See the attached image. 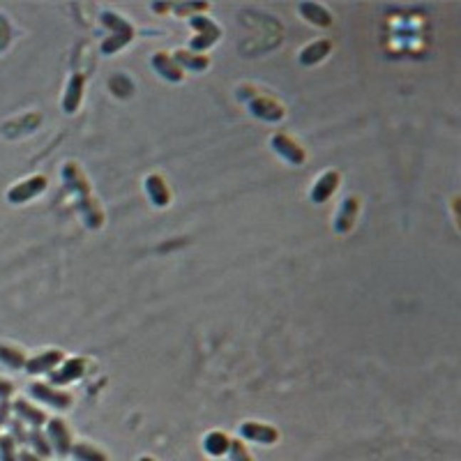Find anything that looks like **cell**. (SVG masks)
I'll use <instances>...</instances> for the list:
<instances>
[{
	"mask_svg": "<svg viewBox=\"0 0 461 461\" xmlns=\"http://www.w3.org/2000/svg\"><path fill=\"white\" fill-rule=\"evenodd\" d=\"M63 180H65V187L74 194V205L81 212L86 227L93 231H100L104 227V210L93 196V187L88 182L83 169L76 162H67L63 166Z\"/></svg>",
	"mask_w": 461,
	"mask_h": 461,
	"instance_id": "1",
	"label": "cell"
},
{
	"mask_svg": "<svg viewBox=\"0 0 461 461\" xmlns=\"http://www.w3.org/2000/svg\"><path fill=\"white\" fill-rule=\"evenodd\" d=\"M100 21L111 31V37L104 39V42H102V53H104V56L118 53L127 42H132V37H134V26H132L130 21H125L123 16H118V14H113V12H102Z\"/></svg>",
	"mask_w": 461,
	"mask_h": 461,
	"instance_id": "2",
	"label": "cell"
},
{
	"mask_svg": "<svg viewBox=\"0 0 461 461\" xmlns=\"http://www.w3.org/2000/svg\"><path fill=\"white\" fill-rule=\"evenodd\" d=\"M44 434L48 438V445H51L53 455H58L61 459L70 457V450L74 445V440H72V429L63 418H48Z\"/></svg>",
	"mask_w": 461,
	"mask_h": 461,
	"instance_id": "3",
	"label": "cell"
},
{
	"mask_svg": "<svg viewBox=\"0 0 461 461\" xmlns=\"http://www.w3.org/2000/svg\"><path fill=\"white\" fill-rule=\"evenodd\" d=\"M244 102H247L249 113L263 123H279V120H284V115H286L284 104L279 100H274V97H268V95H261V93L252 95Z\"/></svg>",
	"mask_w": 461,
	"mask_h": 461,
	"instance_id": "4",
	"label": "cell"
},
{
	"mask_svg": "<svg viewBox=\"0 0 461 461\" xmlns=\"http://www.w3.org/2000/svg\"><path fill=\"white\" fill-rule=\"evenodd\" d=\"M270 148L277 152L284 162H289L291 166H302L307 162V150L302 148L293 136L284 134V132H277V134L270 136Z\"/></svg>",
	"mask_w": 461,
	"mask_h": 461,
	"instance_id": "5",
	"label": "cell"
},
{
	"mask_svg": "<svg viewBox=\"0 0 461 461\" xmlns=\"http://www.w3.org/2000/svg\"><path fill=\"white\" fill-rule=\"evenodd\" d=\"M46 187H48L46 175H31V178L16 182L14 187L7 192V201L14 203V205H24L28 201L37 199L39 194H44Z\"/></svg>",
	"mask_w": 461,
	"mask_h": 461,
	"instance_id": "6",
	"label": "cell"
},
{
	"mask_svg": "<svg viewBox=\"0 0 461 461\" xmlns=\"http://www.w3.org/2000/svg\"><path fill=\"white\" fill-rule=\"evenodd\" d=\"M86 367H88V360L86 358H65L61 365H58L51 371V385L53 388H63V385H70L74 380L83 378L86 374Z\"/></svg>",
	"mask_w": 461,
	"mask_h": 461,
	"instance_id": "7",
	"label": "cell"
},
{
	"mask_svg": "<svg viewBox=\"0 0 461 461\" xmlns=\"http://www.w3.org/2000/svg\"><path fill=\"white\" fill-rule=\"evenodd\" d=\"M31 395L42 401V404L51 406L56 410H67L72 406V395L65 390H58L51 383H31Z\"/></svg>",
	"mask_w": 461,
	"mask_h": 461,
	"instance_id": "8",
	"label": "cell"
},
{
	"mask_svg": "<svg viewBox=\"0 0 461 461\" xmlns=\"http://www.w3.org/2000/svg\"><path fill=\"white\" fill-rule=\"evenodd\" d=\"M240 438L244 440H252V443H259V445H274L279 443V429L272 427V425H266V423H242L240 429H238Z\"/></svg>",
	"mask_w": 461,
	"mask_h": 461,
	"instance_id": "9",
	"label": "cell"
},
{
	"mask_svg": "<svg viewBox=\"0 0 461 461\" xmlns=\"http://www.w3.org/2000/svg\"><path fill=\"white\" fill-rule=\"evenodd\" d=\"M65 360V353L61 348H51V351H44V353H39V356L35 358H28L26 360V371L31 376H39V374H51V371L61 365V362Z\"/></svg>",
	"mask_w": 461,
	"mask_h": 461,
	"instance_id": "10",
	"label": "cell"
},
{
	"mask_svg": "<svg viewBox=\"0 0 461 461\" xmlns=\"http://www.w3.org/2000/svg\"><path fill=\"white\" fill-rule=\"evenodd\" d=\"M339 185H341L339 171H326L316 182H314V187H311V192H309L311 203H316V205L328 203V201L332 199V194H335V192L339 190Z\"/></svg>",
	"mask_w": 461,
	"mask_h": 461,
	"instance_id": "11",
	"label": "cell"
},
{
	"mask_svg": "<svg viewBox=\"0 0 461 461\" xmlns=\"http://www.w3.org/2000/svg\"><path fill=\"white\" fill-rule=\"evenodd\" d=\"M150 65H152V70L169 83H180L185 78V72L178 67V63L171 58V53H166V51H157L150 58Z\"/></svg>",
	"mask_w": 461,
	"mask_h": 461,
	"instance_id": "12",
	"label": "cell"
},
{
	"mask_svg": "<svg viewBox=\"0 0 461 461\" xmlns=\"http://www.w3.org/2000/svg\"><path fill=\"white\" fill-rule=\"evenodd\" d=\"M12 410L24 425H31L33 429H39V427H44L48 423V415L44 413V410L37 408L35 404H31L28 399H16L12 404Z\"/></svg>",
	"mask_w": 461,
	"mask_h": 461,
	"instance_id": "13",
	"label": "cell"
},
{
	"mask_svg": "<svg viewBox=\"0 0 461 461\" xmlns=\"http://www.w3.org/2000/svg\"><path fill=\"white\" fill-rule=\"evenodd\" d=\"M83 90H86V78L81 74H72L70 83H67V90L63 95V111L67 115H74L78 109H81Z\"/></svg>",
	"mask_w": 461,
	"mask_h": 461,
	"instance_id": "14",
	"label": "cell"
},
{
	"mask_svg": "<svg viewBox=\"0 0 461 461\" xmlns=\"http://www.w3.org/2000/svg\"><path fill=\"white\" fill-rule=\"evenodd\" d=\"M358 212H360V199L358 196H346L344 203L335 217V231L337 233H351V229L356 227V219H358Z\"/></svg>",
	"mask_w": 461,
	"mask_h": 461,
	"instance_id": "15",
	"label": "cell"
},
{
	"mask_svg": "<svg viewBox=\"0 0 461 461\" xmlns=\"http://www.w3.org/2000/svg\"><path fill=\"white\" fill-rule=\"evenodd\" d=\"M145 194H148V199L150 203L155 205V208H166V205L171 203V190H169V185H166V180L162 178V175H148L145 178Z\"/></svg>",
	"mask_w": 461,
	"mask_h": 461,
	"instance_id": "16",
	"label": "cell"
},
{
	"mask_svg": "<svg viewBox=\"0 0 461 461\" xmlns=\"http://www.w3.org/2000/svg\"><path fill=\"white\" fill-rule=\"evenodd\" d=\"M330 53H332V42H330V39H316V42H311V44H307L305 48H302L298 61H300L302 67H314V65L326 61Z\"/></svg>",
	"mask_w": 461,
	"mask_h": 461,
	"instance_id": "17",
	"label": "cell"
},
{
	"mask_svg": "<svg viewBox=\"0 0 461 461\" xmlns=\"http://www.w3.org/2000/svg\"><path fill=\"white\" fill-rule=\"evenodd\" d=\"M171 58L175 63H178V67L185 72V70H190V72H205L210 67V58L205 56V53H194L190 51V48H178L175 53H171Z\"/></svg>",
	"mask_w": 461,
	"mask_h": 461,
	"instance_id": "18",
	"label": "cell"
},
{
	"mask_svg": "<svg viewBox=\"0 0 461 461\" xmlns=\"http://www.w3.org/2000/svg\"><path fill=\"white\" fill-rule=\"evenodd\" d=\"M229 447H231V436L227 434V431L214 429V431H210V434L203 438V450L212 459L227 457L229 455Z\"/></svg>",
	"mask_w": 461,
	"mask_h": 461,
	"instance_id": "19",
	"label": "cell"
},
{
	"mask_svg": "<svg viewBox=\"0 0 461 461\" xmlns=\"http://www.w3.org/2000/svg\"><path fill=\"white\" fill-rule=\"evenodd\" d=\"M298 9H300V16L314 26H318V28L332 26V14L321 3H300Z\"/></svg>",
	"mask_w": 461,
	"mask_h": 461,
	"instance_id": "20",
	"label": "cell"
},
{
	"mask_svg": "<svg viewBox=\"0 0 461 461\" xmlns=\"http://www.w3.org/2000/svg\"><path fill=\"white\" fill-rule=\"evenodd\" d=\"M70 457H74V461H109L106 452H102V450L97 445H93V443H86V440L72 445Z\"/></svg>",
	"mask_w": 461,
	"mask_h": 461,
	"instance_id": "21",
	"label": "cell"
},
{
	"mask_svg": "<svg viewBox=\"0 0 461 461\" xmlns=\"http://www.w3.org/2000/svg\"><path fill=\"white\" fill-rule=\"evenodd\" d=\"M28 445L33 447L31 452H35L37 457H42L44 461L53 455L51 445H48V438H46V434L42 429H31V431H28Z\"/></svg>",
	"mask_w": 461,
	"mask_h": 461,
	"instance_id": "22",
	"label": "cell"
},
{
	"mask_svg": "<svg viewBox=\"0 0 461 461\" xmlns=\"http://www.w3.org/2000/svg\"><path fill=\"white\" fill-rule=\"evenodd\" d=\"M222 37V31L219 28H214V31H208V33H196L192 37V42H190V51L194 53H203V51H208V48L217 42V39Z\"/></svg>",
	"mask_w": 461,
	"mask_h": 461,
	"instance_id": "23",
	"label": "cell"
},
{
	"mask_svg": "<svg viewBox=\"0 0 461 461\" xmlns=\"http://www.w3.org/2000/svg\"><path fill=\"white\" fill-rule=\"evenodd\" d=\"M26 353L16 346H0V362L12 369H24L26 367Z\"/></svg>",
	"mask_w": 461,
	"mask_h": 461,
	"instance_id": "24",
	"label": "cell"
},
{
	"mask_svg": "<svg viewBox=\"0 0 461 461\" xmlns=\"http://www.w3.org/2000/svg\"><path fill=\"white\" fill-rule=\"evenodd\" d=\"M109 90L118 97V100H125L134 93V86H132V78H127L123 74H115L109 78Z\"/></svg>",
	"mask_w": 461,
	"mask_h": 461,
	"instance_id": "25",
	"label": "cell"
},
{
	"mask_svg": "<svg viewBox=\"0 0 461 461\" xmlns=\"http://www.w3.org/2000/svg\"><path fill=\"white\" fill-rule=\"evenodd\" d=\"M19 459V447L12 436H0V461H16Z\"/></svg>",
	"mask_w": 461,
	"mask_h": 461,
	"instance_id": "26",
	"label": "cell"
},
{
	"mask_svg": "<svg viewBox=\"0 0 461 461\" xmlns=\"http://www.w3.org/2000/svg\"><path fill=\"white\" fill-rule=\"evenodd\" d=\"M229 461H254L249 455V447L242 443L240 438H231V447H229Z\"/></svg>",
	"mask_w": 461,
	"mask_h": 461,
	"instance_id": "27",
	"label": "cell"
},
{
	"mask_svg": "<svg viewBox=\"0 0 461 461\" xmlns=\"http://www.w3.org/2000/svg\"><path fill=\"white\" fill-rule=\"evenodd\" d=\"M190 26L194 28L196 33H208V31H214V28H217V24H214L212 19L203 16V14L192 16V19H190Z\"/></svg>",
	"mask_w": 461,
	"mask_h": 461,
	"instance_id": "28",
	"label": "cell"
},
{
	"mask_svg": "<svg viewBox=\"0 0 461 461\" xmlns=\"http://www.w3.org/2000/svg\"><path fill=\"white\" fill-rule=\"evenodd\" d=\"M12 436L14 440H19V443H28V431H26V427H24V423L19 418H14L12 420Z\"/></svg>",
	"mask_w": 461,
	"mask_h": 461,
	"instance_id": "29",
	"label": "cell"
},
{
	"mask_svg": "<svg viewBox=\"0 0 461 461\" xmlns=\"http://www.w3.org/2000/svg\"><path fill=\"white\" fill-rule=\"evenodd\" d=\"M12 392H14V385L9 383V380L0 378V401H7L9 397H12Z\"/></svg>",
	"mask_w": 461,
	"mask_h": 461,
	"instance_id": "30",
	"label": "cell"
},
{
	"mask_svg": "<svg viewBox=\"0 0 461 461\" xmlns=\"http://www.w3.org/2000/svg\"><path fill=\"white\" fill-rule=\"evenodd\" d=\"M16 461H44L42 457H37L31 450H19V459Z\"/></svg>",
	"mask_w": 461,
	"mask_h": 461,
	"instance_id": "31",
	"label": "cell"
},
{
	"mask_svg": "<svg viewBox=\"0 0 461 461\" xmlns=\"http://www.w3.org/2000/svg\"><path fill=\"white\" fill-rule=\"evenodd\" d=\"M139 461H157V459H152V457H139Z\"/></svg>",
	"mask_w": 461,
	"mask_h": 461,
	"instance_id": "32",
	"label": "cell"
}]
</instances>
